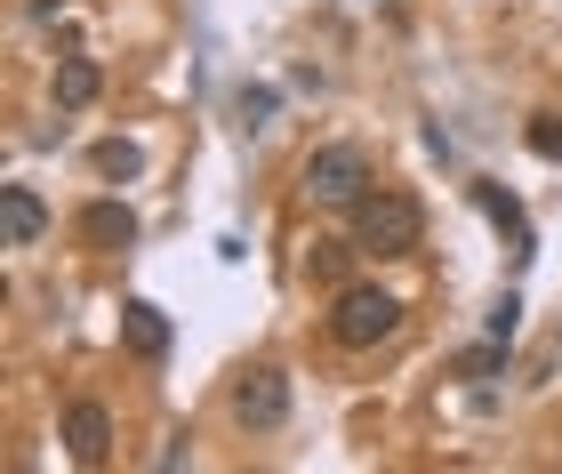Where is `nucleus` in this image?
<instances>
[{
    "mask_svg": "<svg viewBox=\"0 0 562 474\" xmlns=\"http://www.w3.org/2000/svg\"><path fill=\"white\" fill-rule=\"evenodd\" d=\"M65 451L81 459V466H105L113 459V410L105 403H72L65 410Z\"/></svg>",
    "mask_w": 562,
    "mask_h": 474,
    "instance_id": "39448f33",
    "label": "nucleus"
},
{
    "mask_svg": "<svg viewBox=\"0 0 562 474\" xmlns=\"http://www.w3.org/2000/svg\"><path fill=\"white\" fill-rule=\"evenodd\" d=\"M234 418H241L249 435L290 427V379H281V370H249V379L234 386Z\"/></svg>",
    "mask_w": 562,
    "mask_h": 474,
    "instance_id": "20e7f679",
    "label": "nucleus"
},
{
    "mask_svg": "<svg viewBox=\"0 0 562 474\" xmlns=\"http://www.w3.org/2000/svg\"><path fill=\"white\" fill-rule=\"evenodd\" d=\"M530 154H539V161H562V113H530Z\"/></svg>",
    "mask_w": 562,
    "mask_h": 474,
    "instance_id": "ddd939ff",
    "label": "nucleus"
},
{
    "mask_svg": "<svg viewBox=\"0 0 562 474\" xmlns=\"http://www.w3.org/2000/svg\"><path fill=\"white\" fill-rule=\"evenodd\" d=\"M41 234H48L41 193H33V185H0V241H9V249H33Z\"/></svg>",
    "mask_w": 562,
    "mask_h": 474,
    "instance_id": "0eeeda50",
    "label": "nucleus"
},
{
    "mask_svg": "<svg viewBox=\"0 0 562 474\" xmlns=\"http://www.w3.org/2000/svg\"><path fill=\"white\" fill-rule=\"evenodd\" d=\"M121 346H130L137 362H161L169 354V314L153 306V297H130V306H121Z\"/></svg>",
    "mask_w": 562,
    "mask_h": 474,
    "instance_id": "6e6552de",
    "label": "nucleus"
},
{
    "mask_svg": "<svg viewBox=\"0 0 562 474\" xmlns=\"http://www.w3.org/2000/svg\"><path fill=\"white\" fill-rule=\"evenodd\" d=\"M89 161H97V178H113V185H130V178H137V169H145V145H137V137H105V145H97V154H89Z\"/></svg>",
    "mask_w": 562,
    "mask_h": 474,
    "instance_id": "9b49d317",
    "label": "nucleus"
},
{
    "mask_svg": "<svg viewBox=\"0 0 562 474\" xmlns=\"http://www.w3.org/2000/svg\"><path fill=\"white\" fill-rule=\"evenodd\" d=\"M515 321H522V306H515V297H498V306H491V338H515Z\"/></svg>",
    "mask_w": 562,
    "mask_h": 474,
    "instance_id": "2eb2a0df",
    "label": "nucleus"
},
{
    "mask_svg": "<svg viewBox=\"0 0 562 474\" xmlns=\"http://www.w3.org/2000/svg\"><path fill=\"white\" fill-rule=\"evenodd\" d=\"M97 89H105V65L97 57H65L57 65V113H89Z\"/></svg>",
    "mask_w": 562,
    "mask_h": 474,
    "instance_id": "9d476101",
    "label": "nucleus"
},
{
    "mask_svg": "<svg viewBox=\"0 0 562 474\" xmlns=\"http://www.w3.org/2000/svg\"><path fill=\"white\" fill-rule=\"evenodd\" d=\"M81 241L89 249H130L137 241V210L130 202H89L81 210Z\"/></svg>",
    "mask_w": 562,
    "mask_h": 474,
    "instance_id": "1a4fd4ad",
    "label": "nucleus"
},
{
    "mask_svg": "<svg viewBox=\"0 0 562 474\" xmlns=\"http://www.w3.org/2000/svg\"><path fill=\"white\" fill-rule=\"evenodd\" d=\"M353 241H362L370 258H418V241H426V210H418V193H402V185H370L362 202H353Z\"/></svg>",
    "mask_w": 562,
    "mask_h": 474,
    "instance_id": "f257e3e1",
    "label": "nucleus"
},
{
    "mask_svg": "<svg viewBox=\"0 0 562 474\" xmlns=\"http://www.w3.org/2000/svg\"><path fill=\"white\" fill-rule=\"evenodd\" d=\"M305 193L353 210L370 193V154H362V145H314V154H305Z\"/></svg>",
    "mask_w": 562,
    "mask_h": 474,
    "instance_id": "7ed1b4c3",
    "label": "nucleus"
},
{
    "mask_svg": "<svg viewBox=\"0 0 562 474\" xmlns=\"http://www.w3.org/2000/svg\"><path fill=\"white\" fill-rule=\"evenodd\" d=\"M506 346H515V338H482L474 354H458V379H491V370H506Z\"/></svg>",
    "mask_w": 562,
    "mask_h": 474,
    "instance_id": "f8f14e48",
    "label": "nucleus"
},
{
    "mask_svg": "<svg viewBox=\"0 0 562 474\" xmlns=\"http://www.w3.org/2000/svg\"><path fill=\"white\" fill-rule=\"evenodd\" d=\"M24 9H33V16H57V9H65V0H24Z\"/></svg>",
    "mask_w": 562,
    "mask_h": 474,
    "instance_id": "dca6fc26",
    "label": "nucleus"
},
{
    "mask_svg": "<svg viewBox=\"0 0 562 474\" xmlns=\"http://www.w3.org/2000/svg\"><path fill=\"white\" fill-rule=\"evenodd\" d=\"M467 193H474V210L491 217V226H498L506 241H515V266H530V258H539V249H530V217H522V202H515V193H506V185H491V178H474Z\"/></svg>",
    "mask_w": 562,
    "mask_h": 474,
    "instance_id": "423d86ee",
    "label": "nucleus"
},
{
    "mask_svg": "<svg viewBox=\"0 0 562 474\" xmlns=\"http://www.w3.org/2000/svg\"><path fill=\"white\" fill-rule=\"evenodd\" d=\"M353 249H362V241H314V258H305V266H314L322 282H346V258H353Z\"/></svg>",
    "mask_w": 562,
    "mask_h": 474,
    "instance_id": "4468645a",
    "label": "nucleus"
},
{
    "mask_svg": "<svg viewBox=\"0 0 562 474\" xmlns=\"http://www.w3.org/2000/svg\"><path fill=\"white\" fill-rule=\"evenodd\" d=\"M402 330V297L378 290V282H346L338 306H329V338L346 346V354H370V346H386Z\"/></svg>",
    "mask_w": 562,
    "mask_h": 474,
    "instance_id": "f03ea898",
    "label": "nucleus"
}]
</instances>
